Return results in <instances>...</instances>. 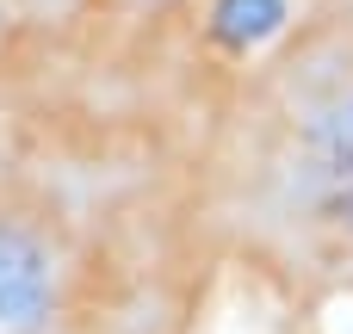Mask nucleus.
Returning <instances> with one entry per match:
<instances>
[{
	"mask_svg": "<svg viewBox=\"0 0 353 334\" xmlns=\"http://www.w3.org/2000/svg\"><path fill=\"white\" fill-rule=\"evenodd\" d=\"M285 68V112L273 118L267 161L248 174V198L310 267H353V74L310 62Z\"/></svg>",
	"mask_w": 353,
	"mask_h": 334,
	"instance_id": "1",
	"label": "nucleus"
},
{
	"mask_svg": "<svg viewBox=\"0 0 353 334\" xmlns=\"http://www.w3.org/2000/svg\"><path fill=\"white\" fill-rule=\"evenodd\" d=\"M279 25H285V0H217L211 6V37L223 50H236V56H248Z\"/></svg>",
	"mask_w": 353,
	"mask_h": 334,
	"instance_id": "2",
	"label": "nucleus"
}]
</instances>
